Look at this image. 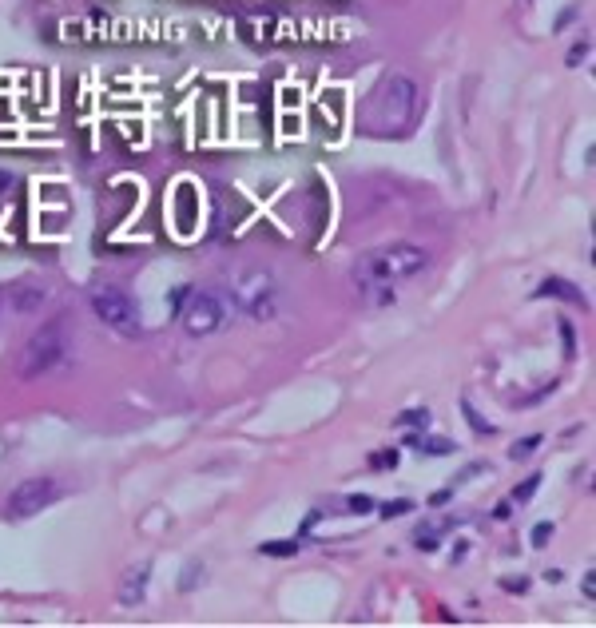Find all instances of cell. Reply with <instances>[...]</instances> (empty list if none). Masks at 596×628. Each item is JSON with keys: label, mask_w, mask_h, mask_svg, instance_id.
<instances>
[{"label": "cell", "mask_w": 596, "mask_h": 628, "mask_svg": "<svg viewBox=\"0 0 596 628\" xmlns=\"http://www.w3.org/2000/svg\"><path fill=\"white\" fill-rule=\"evenodd\" d=\"M537 485H541V473L525 477V481L513 489V497H509V501H513V505H525V501H533V497H537Z\"/></svg>", "instance_id": "obj_12"}, {"label": "cell", "mask_w": 596, "mask_h": 628, "mask_svg": "<svg viewBox=\"0 0 596 628\" xmlns=\"http://www.w3.org/2000/svg\"><path fill=\"white\" fill-rule=\"evenodd\" d=\"M231 311H235V303L223 299V295H191L183 303V330L191 338H207V334H215V330L227 326Z\"/></svg>", "instance_id": "obj_4"}, {"label": "cell", "mask_w": 596, "mask_h": 628, "mask_svg": "<svg viewBox=\"0 0 596 628\" xmlns=\"http://www.w3.org/2000/svg\"><path fill=\"white\" fill-rule=\"evenodd\" d=\"M56 497H60V481H56V477H28V481H20V485L8 493L4 517H12V521L36 517V513L48 509Z\"/></svg>", "instance_id": "obj_5"}, {"label": "cell", "mask_w": 596, "mask_h": 628, "mask_svg": "<svg viewBox=\"0 0 596 628\" xmlns=\"http://www.w3.org/2000/svg\"><path fill=\"white\" fill-rule=\"evenodd\" d=\"M561 334H565V354L573 358V326H569V322H561Z\"/></svg>", "instance_id": "obj_24"}, {"label": "cell", "mask_w": 596, "mask_h": 628, "mask_svg": "<svg viewBox=\"0 0 596 628\" xmlns=\"http://www.w3.org/2000/svg\"><path fill=\"white\" fill-rule=\"evenodd\" d=\"M92 311H96V318H100L104 326H112V330H120V334H136V330H140V307H136V299L124 295L120 287H100V291L92 295Z\"/></svg>", "instance_id": "obj_6"}, {"label": "cell", "mask_w": 596, "mask_h": 628, "mask_svg": "<svg viewBox=\"0 0 596 628\" xmlns=\"http://www.w3.org/2000/svg\"><path fill=\"white\" fill-rule=\"evenodd\" d=\"M68 358V322L64 318H56V322H48V326H40L28 342H24V350H20V378H44V374H52L60 362Z\"/></svg>", "instance_id": "obj_3"}, {"label": "cell", "mask_w": 596, "mask_h": 628, "mask_svg": "<svg viewBox=\"0 0 596 628\" xmlns=\"http://www.w3.org/2000/svg\"><path fill=\"white\" fill-rule=\"evenodd\" d=\"M44 299H48L44 287H20V295H16L12 303H16V311H36Z\"/></svg>", "instance_id": "obj_11"}, {"label": "cell", "mask_w": 596, "mask_h": 628, "mask_svg": "<svg viewBox=\"0 0 596 628\" xmlns=\"http://www.w3.org/2000/svg\"><path fill=\"white\" fill-rule=\"evenodd\" d=\"M398 426H402V430H426V426H430V410H406V414L398 418Z\"/></svg>", "instance_id": "obj_14"}, {"label": "cell", "mask_w": 596, "mask_h": 628, "mask_svg": "<svg viewBox=\"0 0 596 628\" xmlns=\"http://www.w3.org/2000/svg\"><path fill=\"white\" fill-rule=\"evenodd\" d=\"M410 509H414V505H410L406 497H402V501H386V505H382V517H398V513H410Z\"/></svg>", "instance_id": "obj_20"}, {"label": "cell", "mask_w": 596, "mask_h": 628, "mask_svg": "<svg viewBox=\"0 0 596 628\" xmlns=\"http://www.w3.org/2000/svg\"><path fill=\"white\" fill-rule=\"evenodd\" d=\"M231 303L243 307L247 318H271L275 307H279V287H275V279H271L267 271H255V275H247V279L231 291Z\"/></svg>", "instance_id": "obj_7"}, {"label": "cell", "mask_w": 596, "mask_h": 628, "mask_svg": "<svg viewBox=\"0 0 596 628\" xmlns=\"http://www.w3.org/2000/svg\"><path fill=\"white\" fill-rule=\"evenodd\" d=\"M449 497H453V485H449V489H442V493H434V497H430V501H434V505H446Z\"/></svg>", "instance_id": "obj_27"}, {"label": "cell", "mask_w": 596, "mask_h": 628, "mask_svg": "<svg viewBox=\"0 0 596 628\" xmlns=\"http://www.w3.org/2000/svg\"><path fill=\"white\" fill-rule=\"evenodd\" d=\"M505 589H509V593H525V589H529V581H525V577H509V581H505Z\"/></svg>", "instance_id": "obj_22"}, {"label": "cell", "mask_w": 596, "mask_h": 628, "mask_svg": "<svg viewBox=\"0 0 596 628\" xmlns=\"http://www.w3.org/2000/svg\"><path fill=\"white\" fill-rule=\"evenodd\" d=\"M553 533H557V529H553V521H541V525L533 529V545H537V549H545V545L553 541Z\"/></svg>", "instance_id": "obj_18"}, {"label": "cell", "mask_w": 596, "mask_h": 628, "mask_svg": "<svg viewBox=\"0 0 596 628\" xmlns=\"http://www.w3.org/2000/svg\"><path fill=\"white\" fill-rule=\"evenodd\" d=\"M585 56H589V44H577V48H573V52H569V64H581V60H585Z\"/></svg>", "instance_id": "obj_23"}, {"label": "cell", "mask_w": 596, "mask_h": 628, "mask_svg": "<svg viewBox=\"0 0 596 628\" xmlns=\"http://www.w3.org/2000/svg\"><path fill=\"white\" fill-rule=\"evenodd\" d=\"M259 553L263 557H295L298 541H267V545H259Z\"/></svg>", "instance_id": "obj_13"}, {"label": "cell", "mask_w": 596, "mask_h": 628, "mask_svg": "<svg viewBox=\"0 0 596 628\" xmlns=\"http://www.w3.org/2000/svg\"><path fill=\"white\" fill-rule=\"evenodd\" d=\"M537 299H565V303H573V307H585V303H589L585 291L573 287V283H565V279H545V283L537 287Z\"/></svg>", "instance_id": "obj_9"}, {"label": "cell", "mask_w": 596, "mask_h": 628, "mask_svg": "<svg viewBox=\"0 0 596 628\" xmlns=\"http://www.w3.org/2000/svg\"><path fill=\"white\" fill-rule=\"evenodd\" d=\"M346 505H350V513H370V509H374V501H370L366 493H354Z\"/></svg>", "instance_id": "obj_19"}, {"label": "cell", "mask_w": 596, "mask_h": 628, "mask_svg": "<svg viewBox=\"0 0 596 628\" xmlns=\"http://www.w3.org/2000/svg\"><path fill=\"white\" fill-rule=\"evenodd\" d=\"M509 513H513V501H501V505H497V509H493V517H497V521H505V517H509Z\"/></svg>", "instance_id": "obj_25"}, {"label": "cell", "mask_w": 596, "mask_h": 628, "mask_svg": "<svg viewBox=\"0 0 596 628\" xmlns=\"http://www.w3.org/2000/svg\"><path fill=\"white\" fill-rule=\"evenodd\" d=\"M187 299H191V287H175V291H171V311H183Z\"/></svg>", "instance_id": "obj_21"}, {"label": "cell", "mask_w": 596, "mask_h": 628, "mask_svg": "<svg viewBox=\"0 0 596 628\" xmlns=\"http://www.w3.org/2000/svg\"><path fill=\"white\" fill-rule=\"evenodd\" d=\"M422 116V92L410 76H382L378 88L366 96L358 128L374 140H398L406 132H414Z\"/></svg>", "instance_id": "obj_1"}, {"label": "cell", "mask_w": 596, "mask_h": 628, "mask_svg": "<svg viewBox=\"0 0 596 628\" xmlns=\"http://www.w3.org/2000/svg\"><path fill=\"white\" fill-rule=\"evenodd\" d=\"M148 577H151V565H136L124 573V585H120V605H140L144 593H148Z\"/></svg>", "instance_id": "obj_8"}, {"label": "cell", "mask_w": 596, "mask_h": 628, "mask_svg": "<svg viewBox=\"0 0 596 628\" xmlns=\"http://www.w3.org/2000/svg\"><path fill=\"white\" fill-rule=\"evenodd\" d=\"M537 446H541V434H529V438H521V442L509 450V458H513V462H517V458H529Z\"/></svg>", "instance_id": "obj_17"}, {"label": "cell", "mask_w": 596, "mask_h": 628, "mask_svg": "<svg viewBox=\"0 0 596 628\" xmlns=\"http://www.w3.org/2000/svg\"><path fill=\"white\" fill-rule=\"evenodd\" d=\"M398 462H402L398 450H374V454H370V470H394Z\"/></svg>", "instance_id": "obj_15"}, {"label": "cell", "mask_w": 596, "mask_h": 628, "mask_svg": "<svg viewBox=\"0 0 596 628\" xmlns=\"http://www.w3.org/2000/svg\"><path fill=\"white\" fill-rule=\"evenodd\" d=\"M461 410H465V418H469L473 434H485V438H489V434H497V430H493V426H489V422H485V418H481V414H477V410H473L469 402H461Z\"/></svg>", "instance_id": "obj_16"}, {"label": "cell", "mask_w": 596, "mask_h": 628, "mask_svg": "<svg viewBox=\"0 0 596 628\" xmlns=\"http://www.w3.org/2000/svg\"><path fill=\"white\" fill-rule=\"evenodd\" d=\"M430 267V251L418 243H386L370 255L358 259L354 267V283L358 287H398L414 275H422Z\"/></svg>", "instance_id": "obj_2"}, {"label": "cell", "mask_w": 596, "mask_h": 628, "mask_svg": "<svg viewBox=\"0 0 596 628\" xmlns=\"http://www.w3.org/2000/svg\"><path fill=\"white\" fill-rule=\"evenodd\" d=\"M593 581H596V573H585V597H589V601L596 597V585H593Z\"/></svg>", "instance_id": "obj_26"}, {"label": "cell", "mask_w": 596, "mask_h": 628, "mask_svg": "<svg viewBox=\"0 0 596 628\" xmlns=\"http://www.w3.org/2000/svg\"><path fill=\"white\" fill-rule=\"evenodd\" d=\"M410 446H414V450H422V454H434V458H438V454H453V450H457L453 442H442V438H422V434H410Z\"/></svg>", "instance_id": "obj_10"}]
</instances>
